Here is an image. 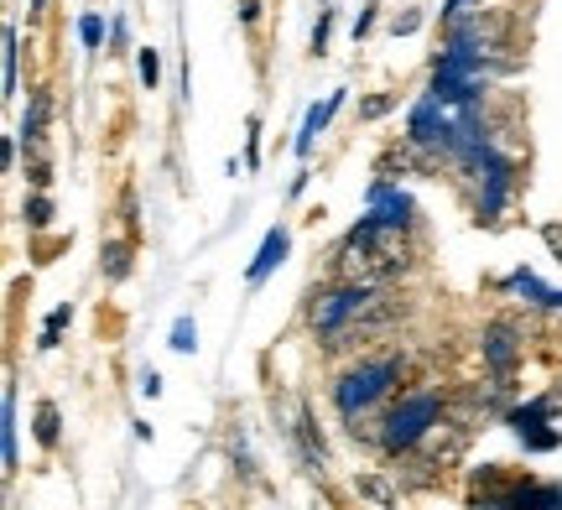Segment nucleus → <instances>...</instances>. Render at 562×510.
I'll list each match as a JSON object with an SVG mask.
<instances>
[{
  "label": "nucleus",
  "instance_id": "39448f33",
  "mask_svg": "<svg viewBox=\"0 0 562 510\" xmlns=\"http://www.w3.org/2000/svg\"><path fill=\"white\" fill-rule=\"evenodd\" d=\"M281 256H286V229H271V235H266V246H261V256H256V265H250V282H261L271 265H281Z\"/></svg>",
  "mask_w": 562,
  "mask_h": 510
},
{
  "label": "nucleus",
  "instance_id": "9b49d317",
  "mask_svg": "<svg viewBox=\"0 0 562 510\" xmlns=\"http://www.w3.org/2000/svg\"><path fill=\"white\" fill-rule=\"evenodd\" d=\"M42 121H47V94H37V100H32L26 121H21V136H26V141H37V136H42Z\"/></svg>",
  "mask_w": 562,
  "mask_h": 510
},
{
  "label": "nucleus",
  "instance_id": "4468645a",
  "mask_svg": "<svg viewBox=\"0 0 562 510\" xmlns=\"http://www.w3.org/2000/svg\"><path fill=\"white\" fill-rule=\"evenodd\" d=\"M26 225H32V229H47V225H53V204H47L42 193L32 199V204H26Z\"/></svg>",
  "mask_w": 562,
  "mask_h": 510
},
{
  "label": "nucleus",
  "instance_id": "f03ea898",
  "mask_svg": "<svg viewBox=\"0 0 562 510\" xmlns=\"http://www.w3.org/2000/svg\"><path fill=\"white\" fill-rule=\"evenodd\" d=\"M438 396L432 390H422V396H406L402 407L385 417V449L402 453V449H417L422 438L432 432V422H438Z\"/></svg>",
  "mask_w": 562,
  "mask_h": 510
},
{
  "label": "nucleus",
  "instance_id": "6e6552de",
  "mask_svg": "<svg viewBox=\"0 0 562 510\" xmlns=\"http://www.w3.org/2000/svg\"><path fill=\"white\" fill-rule=\"evenodd\" d=\"M339 100H344V94H334L328 104H313V110H307V125H302V136H297V151H307V146H313V136H318L323 125L334 121V110H339Z\"/></svg>",
  "mask_w": 562,
  "mask_h": 510
},
{
  "label": "nucleus",
  "instance_id": "ddd939ff",
  "mask_svg": "<svg viewBox=\"0 0 562 510\" xmlns=\"http://www.w3.org/2000/svg\"><path fill=\"white\" fill-rule=\"evenodd\" d=\"M0 422H5V469H11L16 464V407H11V386H5V417Z\"/></svg>",
  "mask_w": 562,
  "mask_h": 510
},
{
  "label": "nucleus",
  "instance_id": "0eeeda50",
  "mask_svg": "<svg viewBox=\"0 0 562 510\" xmlns=\"http://www.w3.org/2000/svg\"><path fill=\"white\" fill-rule=\"evenodd\" d=\"M375 219H385V225H406L412 219V199L406 193H385V188H375Z\"/></svg>",
  "mask_w": 562,
  "mask_h": 510
},
{
  "label": "nucleus",
  "instance_id": "20e7f679",
  "mask_svg": "<svg viewBox=\"0 0 562 510\" xmlns=\"http://www.w3.org/2000/svg\"><path fill=\"white\" fill-rule=\"evenodd\" d=\"M484 360L495 365V381H501V386L516 375V339H510V328L505 324H495L490 333H484Z\"/></svg>",
  "mask_w": 562,
  "mask_h": 510
},
{
  "label": "nucleus",
  "instance_id": "aec40b11",
  "mask_svg": "<svg viewBox=\"0 0 562 510\" xmlns=\"http://www.w3.org/2000/svg\"><path fill=\"white\" fill-rule=\"evenodd\" d=\"M32 5H42V0H32Z\"/></svg>",
  "mask_w": 562,
  "mask_h": 510
},
{
  "label": "nucleus",
  "instance_id": "6ab92c4d",
  "mask_svg": "<svg viewBox=\"0 0 562 510\" xmlns=\"http://www.w3.org/2000/svg\"><path fill=\"white\" fill-rule=\"evenodd\" d=\"M328 26H334V11H323L318 26H313V53H323V47H328Z\"/></svg>",
  "mask_w": 562,
  "mask_h": 510
},
{
  "label": "nucleus",
  "instance_id": "9d476101",
  "mask_svg": "<svg viewBox=\"0 0 562 510\" xmlns=\"http://www.w3.org/2000/svg\"><path fill=\"white\" fill-rule=\"evenodd\" d=\"M125 271H131V246H121V240L104 246V276H110V282H125Z\"/></svg>",
  "mask_w": 562,
  "mask_h": 510
},
{
  "label": "nucleus",
  "instance_id": "a211bd4d",
  "mask_svg": "<svg viewBox=\"0 0 562 510\" xmlns=\"http://www.w3.org/2000/svg\"><path fill=\"white\" fill-rule=\"evenodd\" d=\"M199 344V333H193V324H188V318H182L178 324V333H172V349H182V354H188V349Z\"/></svg>",
  "mask_w": 562,
  "mask_h": 510
},
{
  "label": "nucleus",
  "instance_id": "1a4fd4ad",
  "mask_svg": "<svg viewBox=\"0 0 562 510\" xmlns=\"http://www.w3.org/2000/svg\"><path fill=\"white\" fill-rule=\"evenodd\" d=\"M37 443L42 449H58V407H53V401L37 407Z\"/></svg>",
  "mask_w": 562,
  "mask_h": 510
},
{
  "label": "nucleus",
  "instance_id": "423d86ee",
  "mask_svg": "<svg viewBox=\"0 0 562 510\" xmlns=\"http://www.w3.org/2000/svg\"><path fill=\"white\" fill-rule=\"evenodd\" d=\"M355 490H360L370 506H381V510L396 506V485H391V479H381V474H360V479H355Z\"/></svg>",
  "mask_w": 562,
  "mask_h": 510
},
{
  "label": "nucleus",
  "instance_id": "dca6fc26",
  "mask_svg": "<svg viewBox=\"0 0 562 510\" xmlns=\"http://www.w3.org/2000/svg\"><path fill=\"white\" fill-rule=\"evenodd\" d=\"M5 89H16V32L5 26Z\"/></svg>",
  "mask_w": 562,
  "mask_h": 510
},
{
  "label": "nucleus",
  "instance_id": "f8f14e48",
  "mask_svg": "<svg viewBox=\"0 0 562 510\" xmlns=\"http://www.w3.org/2000/svg\"><path fill=\"white\" fill-rule=\"evenodd\" d=\"M68 318H74V307H53V318H47V328H42V339H37V344H42V349H53V344H58V333L68 328Z\"/></svg>",
  "mask_w": 562,
  "mask_h": 510
},
{
  "label": "nucleus",
  "instance_id": "f3484780",
  "mask_svg": "<svg viewBox=\"0 0 562 510\" xmlns=\"http://www.w3.org/2000/svg\"><path fill=\"white\" fill-rule=\"evenodd\" d=\"M79 32H83V42H89V47H100L104 21H100V16H83V21H79Z\"/></svg>",
  "mask_w": 562,
  "mask_h": 510
},
{
  "label": "nucleus",
  "instance_id": "2eb2a0df",
  "mask_svg": "<svg viewBox=\"0 0 562 510\" xmlns=\"http://www.w3.org/2000/svg\"><path fill=\"white\" fill-rule=\"evenodd\" d=\"M157 79H161V58L146 47V53H140V83H146V89H157Z\"/></svg>",
  "mask_w": 562,
  "mask_h": 510
},
{
  "label": "nucleus",
  "instance_id": "f257e3e1",
  "mask_svg": "<svg viewBox=\"0 0 562 510\" xmlns=\"http://www.w3.org/2000/svg\"><path fill=\"white\" fill-rule=\"evenodd\" d=\"M375 303H381V292L375 286H355V282L339 286V292H323L318 307H313V328H318L328 344H339L344 328L355 324V318H364Z\"/></svg>",
  "mask_w": 562,
  "mask_h": 510
},
{
  "label": "nucleus",
  "instance_id": "7ed1b4c3",
  "mask_svg": "<svg viewBox=\"0 0 562 510\" xmlns=\"http://www.w3.org/2000/svg\"><path fill=\"white\" fill-rule=\"evenodd\" d=\"M402 375V365L396 360H375V365H360V370H349L339 381V390H334V401H339L344 417H360L370 401H381L385 390H391V381Z\"/></svg>",
  "mask_w": 562,
  "mask_h": 510
}]
</instances>
